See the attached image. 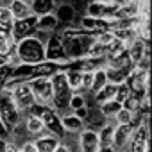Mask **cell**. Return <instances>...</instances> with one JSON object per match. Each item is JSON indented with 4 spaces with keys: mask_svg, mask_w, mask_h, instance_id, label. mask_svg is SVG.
I'll use <instances>...</instances> for the list:
<instances>
[{
    "mask_svg": "<svg viewBox=\"0 0 152 152\" xmlns=\"http://www.w3.org/2000/svg\"><path fill=\"white\" fill-rule=\"evenodd\" d=\"M11 70H13V66H9L7 63L0 64V84H2V86L11 79Z\"/></svg>",
    "mask_w": 152,
    "mask_h": 152,
    "instance_id": "obj_33",
    "label": "cell"
},
{
    "mask_svg": "<svg viewBox=\"0 0 152 152\" xmlns=\"http://www.w3.org/2000/svg\"><path fill=\"white\" fill-rule=\"evenodd\" d=\"M75 25H79L93 34H100V32H106L109 31L107 29V20H102V18H93V16H88V15H83L79 23H75Z\"/></svg>",
    "mask_w": 152,
    "mask_h": 152,
    "instance_id": "obj_14",
    "label": "cell"
},
{
    "mask_svg": "<svg viewBox=\"0 0 152 152\" xmlns=\"http://www.w3.org/2000/svg\"><path fill=\"white\" fill-rule=\"evenodd\" d=\"M29 6H31V13L34 16H43V15L54 13L57 2L56 0H31Z\"/></svg>",
    "mask_w": 152,
    "mask_h": 152,
    "instance_id": "obj_19",
    "label": "cell"
},
{
    "mask_svg": "<svg viewBox=\"0 0 152 152\" xmlns=\"http://www.w3.org/2000/svg\"><path fill=\"white\" fill-rule=\"evenodd\" d=\"M15 39L11 36V32H0V57H7V54L15 48Z\"/></svg>",
    "mask_w": 152,
    "mask_h": 152,
    "instance_id": "obj_27",
    "label": "cell"
},
{
    "mask_svg": "<svg viewBox=\"0 0 152 152\" xmlns=\"http://www.w3.org/2000/svg\"><path fill=\"white\" fill-rule=\"evenodd\" d=\"M54 16L57 18V22L64 27L68 25H75V20H77V11L72 4H68L66 0H61L57 2L56 9H54Z\"/></svg>",
    "mask_w": 152,
    "mask_h": 152,
    "instance_id": "obj_11",
    "label": "cell"
},
{
    "mask_svg": "<svg viewBox=\"0 0 152 152\" xmlns=\"http://www.w3.org/2000/svg\"><path fill=\"white\" fill-rule=\"evenodd\" d=\"M0 152H7V140L0 138Z\"/></svg>",
    "mask_w": 152,
    "mask_h": 152,
    "instance_id": "obj_40",
    "label": "cell"
},
{
    "mask_svg": "<svg viewBox=\"0 0 152 152\" xmlns=\"http://www.w3.org/2000/svg\"><path fill=\"white\" fill-rule=\"evenodd\" d=\"M13 16V20H22V18H27L31 13V6L27 0H11V2L6 6Z\"/></svg>",
    "mask_w": 152,
    "mask_h": 152,
    "instance_id": "obj_17",
    "label": "cell"
},
{
    "mask_svg": "<svg viewBox=\"0 0 152 152\" xmlns=\"http://www.w3.org/2000/svg\"><path fill=\"white\" fill-rule=\"evenodd\" d=\"M23 116L25 115L16 107L11 91L9 90H2V91H0V120L6 124L9 132H11V129L15 125H18L23 120Z\"/></svg>",
    "mask_w": 152,
    "mask_h": 152,
    "instance_id": "obj_3",
    "label": "cell"
},
{
    "mask_svg": "<svg viewBox=\"0 0 152 152\" xmlns=\"http://www.w3.org/2000/svg\"><path fill=\"white\" fill-rule=\"evenodd\" d=\"M2 90H4V86H2V84H0V91H2Z\"/></svg>",
    "mask_w": 152,
    "mask_h": 152,
    "instance_id": "obj_43",
    "label": "cell"
},
{
    "mask_svg": "<svg viewBox=\"0 0 152 152\" xmlns=\"http://www.w3.org/2000/svg\"><path fill=\"white\" fill-rule=\"evenodd\" d=\"M2 63H6V59H4V57H0V64H2Z\"/></svg>",
    "mask_w": 152,
    "mask_h": 152,
    "instance_id": "obj_42",
    "label": "cell"
},
{
    "mask_svg": "<svg viewBox=\"0 0 152 152\" xmlns=\"http://www.w3.org/2000/svg\"><path fill=\"white\" fill-rule=\"evenodd\" d=\"M56 2H61V0H56Z\"/></svg>",
    "mask_w": 152,
    "mask_h": 152,
    "instance_id": "obj_47",
    "label": "cell"
},
{
    "mask_svg": "<svg viewBox=\"0 0 152 152\" xmlns=\"http://www.w3.org/2000/svg\"><path fill=\"white\" fill-rule=\"evenodd\" d=\"M45 59L59 63V64L68 63V57H66V54L63 50V45H61V34L59 32H52V36L45 43Z\"/></svg>",
    "mask_w": 152,
    "mask_h": 152,
    "instance_id": "obj_6",
    "label": "cell"
},
{
    "mask_svg": "<svg viewBox=\"0 0 152 152\" xmlns=\"http://www.w3.org/2000/svg\"><path fill=\"white\" fill-rule=\"evenodd\" d=\"M129 95H131V91H129L127 84H125V83H124V84H118V88H116V95H115V100H118V102L122 104Z\"/></svg>",
    "mask_w": 152,
    "mask_h": 152,
    "instance_id": "obj_34",
    "label": "cell"
},
{
    "mask_svg": "<svg viewBox=\"0 0 152 152\" xmlns=\"http://www.w3.org/2000/svg\"><path fill=\"white\" fill-rule=\"evenodd\" d=\"M88 111H90V107H81V109H75V111H72L73 115H77L83 122L86 120V116H88Z\"/></svg>",
    "mask_w": 152,
    "mask_h": 152,
    "instance_id": "obj_36",
    "label": "cell"
},
{
    "mask_svg": "<svg viewBox=\"0 0 152 152\" xmlns=\"http://www.w3.org/2000/svg\"><path fill=\"white\" fill-rule=\"evenodd\" d=\"M64 77L72 91H81V79H83V72L79 70H64Z\"/></svg>",
    "mask_w": 152,
    "mask_h": 152,
    "instance_id": "obj_26",
    "label": "cell"
},
{
    "mask_svg": "<svg viewBox=\"0 0 152 152\" xmlns=\"http://www.w3.org/2000/svg\"><path fill=\"white\" fill-rule=\"evenodd\" d=\"M102 4H107V6H122L125 0H99Z\"/></svg>",
    "mask_w": 152,
    "mask_h": 152,
    "instance_id": "obj_38",
    "label": "cell"
},
{
    "mask_svg": "<svg viewBox=\"0 0 152 152\" xmlns=\"http://www.w3.org/2000/svg\"><path fill=\"white\" fill-rule=\"evenodd\" d=\"M141 99L143 97H138V95H129L124 102H122V106L125 107V109H129L131 113H140V109H141Z\"/></svg>",
    "mask_w": 152,
    "mask_h": 152,
    "instance_id": "obj_30",
    "label": "cell"
},
{
    "mask_svg": "<svg viewBox=\"0 0 152 152\" xmlns=\"http://www.w3.org/2000/svg\"><path fill=\"white\" fill-rule=\"evenodd\" d=\"M0 138H2V140H7L9 138V129L6 127V124L2 120H0Z\"/></svg>",
    "mask_w": 152,
    "mask_h": 152,
    "instance_id": "obj_37",
    "label": "cell"
},
{
    "mask_svg": "<svg viewBox=\"0 0 152 152\" xmlns=\"http://www.w3.org/2000/svg\"><path fill=\"white\" fill-rule=\"evenodd\" d=\"M27 2H31V0H27Z\"/></svg>",
    "mask_w": 152,
    "mask_h": 152,
    "instance_id": "obj_48",
    "label": "cell"
},
{
    "mask_svg": "<svg viewBox=\"0 0 152 152\" xmlns=\"http://www.w3.org/2000/svg\"><path fill=\"white\" fill-rule=\"evenodd\" d=\"M38 29V16L34 15H29L27 18H22V20H15L13 23V29H11V36L15 41H20L23 38H29L36 32Z\"/></svg>",
    "mask_w": 152,
    "mask_h": 152,
    "instance_id": "obj_7",
    "label": "cell"
},
{
    "mask_svg": "<svg viewBox=\"0 0 152 152\" xmlns=\"http://www.w3.org/2000/svg\"><path fill=\"white\" fill-rule=\"evenodd\" d=\"M59 118H61V125H63V129H64V132H70V134H79L83 129H84V122L77 116V115H73L72 111L68 113H63V115H59Z\"/></svg>",
    "mask_w": 152,
    "mask_h": 152,
    "instance_id": "obj_15",
    "label": "cell"
},
{
    "mask_svg": "<svg viewBox=\"0 0 152 152\" xmlns=\"http://www.w3.org/2000/svg\"><path fill=\"white\" fill-rule=\"evenodd\" d=\"M132 118H134V113H131L129 109H125V107L122 106V109L115 115L113 122H115V124H131Z\"/></svg>",
    "mask_w": 152,
    "mask_h": 152,
    "instance_id": "obj_31",
    "label": "cell"
},
{
    "mask_svg": "<svg viewBox=\"0 0 152 152\" xmlns=\"http://www.w3.org/2000/svg\"><path fill=\"white\" fill-rule=\"evenodd\" d=\"M116 11H118V6H107V4L99 2V0H91L84 7V15L93 16V18H102V20L116 18Z\"/></svg>",
    "mask_w": 152,
    "mask_h": 152,
    "instance_id": "obj_9",
    "label": "cell"
},
{
    "mask_svg": "<svg viewBox=\"0 0 152 152\" xmlns=\"http://www.w3.org/2000/svg\"><path fill=\"white\" fill-rule=\"evenodd\" d=\"M107 84V77H106V68H97L95 72H93V84H91V90H90V93H91V97L102 88V86H106Z\"/></svg>",
    "mask_w": 152,
    "mask_h": 152,
    "instance_id": "obj_28",
    "label": "cell"
},
{
    "mask_svg": "<svg viewBox=\"0 0 152 152\" xmlns=\"http://www.w3.org/2000/svg\"><path fill=\"white\" fill-rule=\"evenodd\" d=\"M99 152H116V150L113 148V145H107V147H100Z\"/></svg>",
    "mask_w": 152,
    "mask_h": 152,
    "instance_id": "obj_41",
    "label": "cell"
},
{
    "mask_svg": "<svg viewBox=\"0 0 152 152\" xmlns=\"http://www.w3.org/2000/svg\"><path fill=\"white\" fill-rule=\"evenodd\" d=\"M77 143H79V150L81 152H99V148H100L99 132L84 127L77 134Z\"/></svg>",
    "mask_w": 152,
    "mask_h": 152,
    "instance_id": "obj_10",
    "label": "cell"
},
{
    "mask_svg": "<svg viewBox=\"0 0 152 152\" xmlns=\"http://www.w3.org/2000/svg\"><path fill=\"white\" fill-rule=\"evenodd\" d=\"M27 83H29V88L32 91L34 104L50 106V102H52V84H50V79H47V77H31Z\"/></svg>",
    "mask_w": 152,
    "mask_h": 152,
    "instance_id": "obj_5",
    "label": "cell"
},
{
    "mask_svg": "<svg viewBox=\"0 0 152 152\" xmlns=\"http://www.w3.org/2000/svg\"><path fill=\"white\" fill-rule=\"evenodd\" d=\"M63 70H64V64L43 59V61L32 64V75L31 77H47V79H50L52 75H56L57 72H63Z\"/></svg>",
    "mask_w": 152,
    "mask_h": 152,
    "instance_id": "obj_12",
    "label": "cell"
},
{
    "mask_svg": "<svg viewBox=\"0 0 152 152\" xmlns=\"http://www.w3.org/2000/svg\"><path fill=\"white\" fill-rule=\"evenodd\" d=\"M127 54H129L131 63H132V64H138V63H140L147 54H150V43H145L143 39L136 38V39L129 45Z\"/></svg>",
    "mask_w": 152,
    "mask_h": 152,
    "instance_id": "obj_13",
    "label": "cell"
},
{
    "mask_svg": "<svg viewBox=\"0 0 152 152\" xmlns=\"http://www.w3.org/2000/svg\"><path fill=\"white\" fill-rule=\"evenodd\" d=\"M50 84H52V102H50V107L57 113V115H63L68 111V100L72 97V90L66 83V77H64V70L63 72H57L56 75L50 77Z\"/></svg>",
    "mask_w": 152,
    "mask_h": 152,
    "instance_id": "obj_1",
    "label": "cell"
},
{
    "mask_svg": "<svg viewBox=\"0 0 152 152\" xmlns=\"http://www.w3.org/2000/svg\"><path fill=\"white\" fill-rule=\"evenodd\" d=\"M15 52L20 57V61L27 63V64H36V63L45 59V45L34 36H29V38L16 41Z\"/></svg>",
    "mask_w": 152,
    "mask_h": 152,
    "instance_id": "obj_2",
    "label": "cell"
},
{
    "mask_svg": "<svg viewBox=\"0 0 152 152\" xmlns=\"http://www.w3.org/2000/svg\"><path fill=\"white\" fill-rule=\"evenodd\" d=\"M125 84L131 91V95L145 97L150 91V70H141L138 66H132L131 73L127 75Z\"/></svg>",
    "mask_w": 152,
    "mask_h": 152,
    "instance_id": "obj_4",
    "label": "cell"
},
{
    "mask_svg": "<svg viewBox=\"0 0 152 152\" xmlns=\"http://www.w3.org/2000/svg\"><path fill=\"white\" fill-rule=\"evenodd\" d=\"M23 125H25L27 134L29 136H34V138H38V136H41V134L47 132L43 120L38 118V116H34V115H25L23 116Z\"/></svg>",
    "mask_w": 152,
    "mask_h": 152,
    "instance_id": "obj_16",
    "label": "cell"
},
{
    "mask_svg": "<svg viewBox=\"0 0 152 152\" xmlns=\"http://www.w3.org/2000/svg\"><path fill=\"white\" fill-rule=\"evenodd\" d=\"M13 23H15V20H13L9 9L2 6L0 7V32H11Z\"/></svg>",
    "mask_w": 152,
    "mask_h": 152,
    "instance_id": "obj_29",
    "label": "cell"
},
{
    "mask_svg": "<svg viewBox=\"0 0 152 152\" xmlns=\"http://www.w3.org/2000/svg\"><path fill=\"white\" fill-rule=\"evenodd\" d=\"M22 152H38V148H36V143H34V140L32 138H27L20 147H18Z\"/></svg>",
    "mask_w": 152,
    "mask_h": 152,
    "instance_id": "obj_35",
    "label": "cell"
},
{
    "mask_svg": "<svg viewBox=\"0 0 152 152\" xmlns=\"http://www.w3.org/2000/svg\"><path fill=\"white\" fill-rule=\"evenodd\" d=\"M59 22L57 18L54 16V13H48V15H43V16H38V31H45V32H54L57 29Z\"/></svg>",
    "mask_w": 152,
    "mask_h": 152,
    "instance_id": "obj_21",
    "label": "cell"
},
{
    "mask_svg": "<svg viewBox=\"0 0 152 152\" xmlns=\"http://www.w3.org/2000/svg\"><path fill=\"white\" fill-rule=\"evenodd\" d=\"M136 125L131 124H115V132H113V148L115 150H127V145L132 138Z\"/></svg>",
    "mask_w": 152,
    "mask_h": 152,
    "instance_id": "obj_8",
    "label": "cell"
},
{
    "mask_svg": "<svg viewBox=\"0 0 152 152\" xmlns=\"http://www.w3.org/2000/svg\"><path fill=\"white\" fill-rule=\"evenodd\" d=\"M31 75H32V64H27V63H20V64L13 66V70H11V79L29 81Z\"/></svg>",
    "mask_w": 152,
    "mask_h": 152,
    "instance_id": "obj_25",
    "label": "cell"
},
{
    "mask_svg": "<svg viewBox=\"0 0 152 152\" xmlns=\"http://www.w3.org/2000/svg\"><path fill=\"white\" fill-rule=\"evenodd\" d=\"M116 152H125V150H116Z\"/></svg>",
    "mask_w": 152,
    "mask_h": 152,
    "instance_id": "obj_45",
    "label": "cell"
},
{
    "mask_svg": "<svg viewBox=\"0 0 152 152\" xmlns=\"http://www.w3.org/2000/svg\"><path fill=\"white\" fill-rule=\"evenodd\" d=\"M132 68H111V66H106V77H107V83L111 84H124L127 75L131 73Z\"/></svg>",
    "mask_w": 152,
    "mask_h": 152,
    "instance_id": "obj_20",
    "label": "cell"
},
{
    "mask_svg": "<svg viewBox=\"0 0 152 152\" xmlns=\"http://www.w3.org/2000/svg\"><path fill=\"white\" fill-rule=\"evenodd\" d=\"M120 109H122V104H120L118 100H115V99H111V100H107V102H102V104L99 106V111H100L107 120H113L115 115H116Z\"/></svg>",
    "mask_w": 152,
    "mask_h": 152,
    "instance_id": "obj_23",
    "label": "cell"
},
{
    "mask_svg": "<svg viewBox=\"0 0 152 152\" xmlns=\"http://www.w3.org/2000/svg\"><path fill=\"white\" fill-rule=\"evenodd\" d=\"M81 107H88V93L84 91H73L68 100V111H75Z\"/></svg>",
    "mask_w": 152,
    "mask_h": 152,
    "instance_id": "obj_22",
    "label": "cell"
},
{
    "mask_svg": "<svg viewBox=\"0 0 152 152\" xmlns=\"http://www.w3.org/2000/svg\"><path fill=\"white\" fill-rule=\"evenodd\" d=\"M52 152H70V150H68V147H66V145L61 141V143H59V145H57V147L52 150Z\"/></svg>",
    "mask_w": 152,
    "mask_h": 152,
    "instance_id": "obj_39",
    "label": "cell"
},
{
    "mask_svg": "<svg viewBox=\"0 0 152 152\" xmlns=\"http://www.w3.org/2000/svg\"><path fill=\"white\" fill-rule=\"evenodd\" d=\"M34 143H36L38 152H52V150L61 143V140H59L57 136L50 134V132H45V134L34 138Z\"/></svg>",
    "mask_w": 152,
    "mask_h": 152,
    "instance_id": "obj_18",
    "label": "cell"
},
{
    "mask_svg": "<svg viewBox=\"0 0 152 152\" xmlns=\"http://www.w3.org/2000/svg\"><path fill=\"white\" fill-rule=\"evenodd\" d=\"M99 132V140H100V147H107L113 145V132H115V122H107L102 129L97 131Z\"/></svg>",
    "mask_w": 152,
    "mask_h": 152,
    "instance_id": "obj_24",
    "label": "cell"
},
{
    "mask_svg": "<svg viewBox=\"0 0 152 152\" xmlns=\"http://www.w3.org/2000/svg\"><path fill=\"white\" fill-rule=\"evenodd\" d=\"M0 7H2V0H0Z\"/></svg>",
    "mask_w": 152,
    "mask_h": 152,
    "instance_id": "obj_46",
    "label": "cell"
},
{
    "mask_svg": "<svg viewBox=\"0 0 152 152\" xmlns=\"http://www.w3.org/2000/svg\"><path fill=\"white\" fill-rule=\"evenodd\" d=\"M15 152H22V150H20V148H16V150H15Z\"/></svg>",
    "mask_w": 152,
    "mask_h": 152,
    "instance_id": "obj_44",
    "label": "cell"
},
{
    "mask_svg": "<svg viewBox=\"0 0 152 152\" xmlns=\"http://www.w3.org/2000/svg\"><path fill=\"white\" fill-rule=\"evenodd\" d=\"M93 84V72H83V79H81V91L90 93Z\"/></svg>",
    "mask_w": 152,
    "mask_h": 152,
    "instance_id": "obj_32",
    "label": "cell"
}]
</instances>
